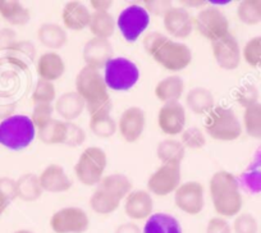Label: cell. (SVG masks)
<instances>
[{
  "mask_svg": "<svg viewBox=\"0 0 261 233\" xmlns=\"http://www.w3.org/2000/svg\"><path fill=\"white\" fill-rule=\"evenodd\" d=\"M213 55L218 66L224 71H234L242 61V49L233 34L225 35L222 39L212 42Z\"/></svg>",
  "mask_w": 261,
  "mask_h": 233,
  "instance_id": "cell-13",
  "label": "cell"
},
{
  "mask_svg": "<svg viewBox=\"0 0 261 233\" xmlns=\"http://www.w3.org/2000/svg\"><path fill=\"white\" fill-rule=\"evenodd\" d=\"M90 131L100 139H110L118 131V122L112 115H104L97 118H90Z\"/></svg>",
  "mask_w": 261,
  "mask_h": 233,
  "instance_id": "cell-38",
  "label": "cell"
},
{
  "mask_svg": "<svg viewBox=\"0 0 261 233\" xmlns=\"http://www.w3.org/2000/svg\"><path fill=\"white\" fill-rule=\"evenodd\" d=\"M195 29L212 42L229 34V21L224 12L217 7H205L193 18Z\"/></svg>",
  "mask_w": 261,
  "mask_h": 233,
  "instance_id": "cell-7",
  "label": "cell"
},
{
  "mask_svg": "<svg viewBox=\"0 0 261 233\" xmlns=\"http://www.w3.org/2000/svg\"><path fill=\"white\" fill-rule=\"evenodd\" d=\"M156 155L163 164H180L185 159L186 147L179 140L165 139L158 144Z\"/></svg>",
  "mask_w": 261,
  "mask_h": 233,
  "instance_id": "cell-30",
  "label": "cell"
},
{
  "mask_svg": "<svg viewBox=\"0 0 261 233\" xmlns=\"http://www.w3.org/2000/svg\"><path fill=\"white\" fill-rule=\"evenodd\" d=\"M7 57L11 63L21 68H26L27 64L34 62L36 57V47L34 42L29 40H18L11 49L7 50Z\"/></svg>",
  "mask_w": 261,
  "mask_h": 233,
  "instance_id": "cell-32",
  "label": "cell"
},
{
  "mask_svg": "<svg viewBox=\"0 0 261 233\" xmlns=\"http://www.w3.org/2000/svg\"><path fill=\"white\" fill-rule=\"evenodd\" d=\"M180 185V164H162L147 179V191L156 196H168L174 194Z\"/></svg>",
  "mask_w": 261,
  "mask_h": 233,
  "instance_id": "cell-9",
  "label": "cell"
},
{
  "mask_svg": "<svg viewBox=\"0 0 261 233\" xmlns=\"http://www.w3.org/2000/svg\"><path fill=\"white\" fill-rule=\"evenodd\" d=\"M36 127L29 115L13 114L0 122V145L9 150H22L31 145Z\"/></svg>",
  "mask_w": 261,
  "mask_h": 233,
  "instance_id": "cell-4",
  "label": "cell"
},
{
  "mask_svg": "<svg viewBox=\"0 0 261 233\" xmlns=\"http://www.w3.org/2000/svg\"><path fill=\"white\" fill-rule=\"evenodd\" d=\"M97 187L109 192V194L118 197L119 200H124L132 192L134 185H132V181L125 174L112 173V174L102 177L101 182L97 185Z\"/></svg>",
  "mask_w": 261,
  "mask_h": 233,
  "instance_id": "cell-26",
  "label": "cell"
},
{
  "mask_svg": "<svg viewBox=\"0 0 261 233\" xmlns=\"http://www.w3.org/2000/svg\"><path fill=\"white\" fill-rule=\"evenodd\" d=\"M37 40L40 44L50 49V51H55L65 46L68 42V35L64 27L57 23H44L37 30Z\"/></svg>",
  "mask_w": 261,
  "mask_h": 233,
  "instance_id": "cell-25",
  "label": "cell"
},
{
  "mask_svg": "<svg viewBox=\"0 0 261 233\" xmlns=\"http://www.w3.org/2000/svg\"><path fill=\"white\" fill-rule=\"evenodd\" d=\"M152 210L154 199L147 190H132L124 199V213L130 220H147Z\"/></svg>",
  "mask_w": 261,
  "mask_h": 233,
  "instance_id": "cell-18",
  "label": "cell"
},
{
  "mask_svg": "<svg viewBox=\"0 0 261 233\" xmlns=\"http://www.w3.org/2000/svg\"><path fill=\"white\" fill-rule=\"evenodd\" d=\"M232 225L225 218L214 217L209 219L206 225V233H232Z\"/></svg>",
  "mask_w": 261,
  "mask_h": 233,
  "instance_id": "cell-48",
  "label": "cell"
},
{
  "mask_svg": "<svg viewBox=\"0 0 261 233\" xmlns=\"http://www.w3.org/2000/svg\"><path fill=\"white\" fill-rule=\"evenodd\" d=\"M187 114L186 108L179 101L163 104L158 112V126L167 136H178L186 128Z\"/></svg>",
  "mask_w": 261,
  "mask_h": 233,
  "instance_id": "cell-14",
  "label": "cell"
},
{
  "mask_svg": "<svg viewBox=\"0 0 261 233\" xmlns=\"http://www.w3.org/2000/svg\"><path fill=\"white\" fill-rule=\"evenodd\" d=\"M237 17L246 26L261 23V0H243L237 7Z\"/></svg>",
  "mask_w": 261,
  "mask_h": 233,
  "instance_id": "cell-36",
  "label": "cell"
},
{
  "mask_svg": "<svg viewBox=\"0 0 261 233\" xmlns=\"http://www.w3.org/2000/svg\"><path fill=\"white\" fill-rule=\"evenodd\" d=\"M55 109L51 104H35L31 114V121L37 130L41 128L53 119Z\"/></svg>",
  "mask_w": 261,
  "mask_h": 233,
  "instance_id": "cell-44",
  "label": "cell"
},
{
  "mask_svg": "<svg viewBox=\"0 0 261 233\" xmlns=\"http://www.w3.org/2000/svg\"><path fill=\"white\" fill-rule=\"evenodd\" d=\"M17 182V197L22 201L34 202L41 197L42 190L41 184H40L39 176L34 173H26L22 174Z\"/></svg>",
  "mask_w": 261,
  "mask_h": 233,
  "instance_id": "cell-28",
  "label": "cell"
},
{
  "mask_svg": "<svg viewBox=\"0 0 261 233\" xmlns=\"http://www.w3.org/2000/svg\"><path fill=\"white\" fill-rule=\"evenodd\" d=\"M117 21L110 12H92L90 19V32L97 39L109 40L114 35Z\"/></svg>",
  "mask_w": 261,
  "mask_h": 233,
  "instance_id": "cell-29",
  "label": "cell"
},
{
  "mask_svg": "<svg viewBox=\"0 0 261 233\" xmlns=\"http://www.w3.org/2000/svg\"><path fill=\"white\" fill-rule=\"evenodd\" d=\"M205 132L217 141H234L242 135L243 127L237 114L228 107L218 105L206 114Z\"/></svg>",
  "mask_w": 261,
  "mask_h": 233,
  "instance_id": "cell-3",
  "label": "cell"
},
{
  "mask_svg": "<svg viewBox=\"0 0 261 233\" xmlns=\"http://www.w3.org/2000/svg\"><path fill=\"white\" fill-rule=\"evenodd\" d=\"M175 206L188 215H197L205 208V187L197 181L180 185L174 192Z\"/></svg>",
  "mask_w": 261,
  "mask_h": 233,
  "instance_id": "cell-12",
  "label": "cell"
},
{
  "mask_svg": "<svg viewBox=\"0 0 261 233\" xmlns=\"http://www.w3.org/2000/svg\"><path fill=\"white\" fill-rule=\"evenodd\" d=\"M0 192L11 201L17 199V182L11 177H0Z\"/></svg>",
  "mask_w": 261,
  "mask_h": 233,
  "instance_id": "cell-49",
  "label": "cell"
},
{
  "mask_svg": "<svg viewBox=\"0 0 261 233\" xmlns=\"http://www.w3.org/2000/svg\"><path fill=\"white\" fill-rule=\"evenodd\" d=\"M260 233H261V230H260Z\"/></svg>",
  "mask_w": 261,
  "mask_h": 233,
  "instance_id": "cell-57",
  "label": "cell"
},
{
  "mask_svg": "<svg viewBox=\"0 0 261 233\" xmlns=\"http://www.w3.org/2000/svg\"><path fill=\"white\" fill-rule=\"evenodd\" d=\"M86 141V132L81 126L74 122H67V136H65L64 144L67 146L77 147L81 146Z\"/></svg>",
  "mask_w": 261,
  "mask_h": 233,
  "instance_id": "cell-46",
  "label": "cell"
},
{
  "mask_svg": "<svg viewBox=\"0 0 261 233\" xmlns=\"http://www.w3.org/2000/svg\"><path fill=\"white\" fill-rule=\"evenodd\" d=\"M150 23V14L139 4H130L123 9L117 18V27L128 42L140 39Z\"/></svg>",
  "mask_w": 261,
  "mask_h": 233,
  "instance_id": "cell-8",
  "label": "cell"
},
{
  "mask_svg": "<svg viewBox=\"0 0 261 233\" xmlns=\"http://www.w3.org/2000/svg\"><path fill=\"white\" fill-rule=\"evenodd\" d=\"M17 40V34L11 27H4L0 30V50H8L13 46Z\"/></svg>",
  "mask_w": 261,
  "mask_h": 233,
  "instance_id": "cell-50",
  "label": "cell"
},
{
  "mask_svg": "<svg viewBox=\"0 0 261 233\" xmlns=\"http://www.w3.org/2000/svg\"><path fill=\"white\" fill-rule=\"evenodd\" d=\"M180 4L186 7H193V8H197V7H204L206 4V2H180Z\"/></svg>",
  "mask_w": 261,
  "mask_h": 233,
  "instance_id": "cell-55",
  "label": "cell"
},
{
  "mask_svg": "<svg viewBox=\"0 0 261 233\" xmlns=\"http://www.w3.org/2000/svg\"><path fill=\"white\" fill-rule=\"evenodd\" d=\"M172 7V2H168V0H145L144 2V8L149 12V14L156 17H163Z\"/></svg>",
  "mask_w": 261,
  "mask_h": 233,
  "instance_id": "cell-47",
  "label": "cell"
},
{
  "mask_svg": "<svg viewBox=\"0 0 261 233\" xmlns=\"http://www.w3.org/2000/svg\"><path fill=\"white\" fill-rule=\"evenodd\" d=\"M89 227V215L77 206L62 208L50 218V228L55 233H84Z\"/></svg>",
  "mask_w": 261,
  "mask_h": 233,
  "instance_id": "cell-10",
  "label": "cell"
},
{
  "mask_svg": "<svg viewBox=\"0 0 261 233\" xmlns=\"http://www.w3.org/2000/svg\"><path fill=\"white\" fill-rule=\"evenodd\" d=\"M31 97L34 104H51L57 100V90L54 84L39 79L35 85Z\"/></svg>",
  "mask_w": 261,
  "mask_h": 233,
  "instance_id": "cell-39",
  "label": "cell"
},
{
  "mask_svg": "<svg viewBox=\"0 0 261 233\" xmlns=\"http://www.w3.org/2000/svg\"><path fill=\"white\" fill-rule=\"evenodd\" d=\"M146 127V114L140 107H129L118 119V131L125 142H136L141 139Z\"/></svg>",
  "mask_w": 261,
  "mask_h": 233,
  "instance_id": "cell-15",
  "label": "cell"
},
{
  "mask_svg": "<svg viewBox=\"0 0 261 233\" xmlns=\"http://www.w3.org/2000/svg\"><path fill=\"white\" fill-rule=\"evenodd\" d=\"M108 165L107 152L99 146L86 147L74 164L76 178L85 186H97Z\"/></svg>",
  "mask_w": 261,
  "mask_h": 233,
  "instance_id": "cell-5",
  "label": "cell"
},
{
  "mask_svg": "<svg viewBox=\"0 0 261 233\" xmlns=\"http://www.w3.org/2000/svg\"><path fill=\"white\" fill-rule=\"evenodd\" d=\"M241 182L246 191L253 192V194L261 192V151H258L253 158L250 167L241 177Z\"/></svg>",
  "mask_w": 261,
  "mask_h": 233,
  "instance_id": "cell-35",
  "label": "cell"
},
{
  "mask_svg": "<svg viewBox=\"0 0 261 233\" xmlns=\"http://www.w3.org/2000/svg\"><path fill=\"white\" fill-rule=\"evenodd\" d=\"M120 201L118 197L113 196L109 192L104 191V190L96 187L92 195L90 196V208L94 213L99 215H109L114 213L115 210L119 208Z\"/></svg>",
  "mask_w": 261,
  "mask_h": 233,
  "instance_id": "cell-33",
  "label": "cell"
},
{
  "mask_svg": "<svg viewBox=\"0 0 261 233\" xmlns=\"http://www.w3.org/2000/svg\"><path fill=\"white\" fill-rule=\"evenodd\" d=\"M113 109V101L109 95L101 97L95 101L87 102L86 110L89 113L90 118H97V117H104V115H110Z\"/></svg>",
  "mask_w": 261,
  "mask_h": 233,
  "instance_id": "cell-45",
  "label": "cell"
},
{
  "mask_svg": "<svg viewBox=\"0 0 261 233\" xmlns=\"http://www.w3.org/2000/svg\"><path fill=\"white\" fill-rule=\"evenodd\" d=\"M142 42L147 54L169 72L183 71L192 62V51L187 45L175 41L162 32H150Z\"/></svg>",
  "mask_w": 261,
  "mask_h": 233,
  "instance_id": "cell-1",
  "label": "cell"
},
{
  "mask_svg": "<svg viewBox=\"0 0 261 233\" xmlns=\"http://www.w3.org/2000/svg\"><path fill=\"white\" fill-rule=\"evenodd\" d=\"M243 61L253 68L261 67V35L252 37L245 44L242 49Z\"/></svg>",
  "mask_w": 261,
  "mask_h": 233,
  "instance_id": "cell-40",
  "label": "cell"
},
{
  "mask_svg": "<svg viewBox=\"0 0 261 233\" xmlns=\"http://www.w3.org/2000/svg\"><path fill=\"white\" fill-rule=\"evenodd\" d=\"M144 233H182V227L173 215L154 213L145 223Z\"/></svg>",
  "mask_w": 261,
  "mask_h": 233,
  "instance_id": "cell-27",
  "label": "cell"
},
{
  "mask_svg": "<svg viewBox=\"0 0 261 233\" xmlns=\"http://www.w3.org/2000/svg\"><path fill=\"white\" fill-rule=\"evenodd\" d=\"M232 230L234 233H258L257 219L250 213H240L234 217Z\"/></svg>",
  "mask_w": 261,
  "mask_h": 233,
  "instance_id": "cell-42",
  "label": "cell"
},
{
  "mask_svg": "<svg viewBox=\"0 0 261 233\" xmlns=\"http://www.w3.org/2000/svg\"><path fill=\"white\" fill-rule=\"evenodd\" d=\"M186 105L197 115L209 114L215 107L214 95L206 87H193L186 95Z\"/></svg>",
  "mask_w": 261,
  "mask_h": 233,
  "instance_id": "cell-23",
  "label": "cell"
},
{
  "mask_svg": "<svg viewBox=\"0 0 261 233\" xmlns=\"http://www.w3.org/2000/svg\"><path fill=\"white\" fill-rule=\"evenodd\" d=\"M154 92L156 99L164 104L179 101L185 92V81L182 80V77L177 76V74L168 76L158 82Z\"/></svg>",
  "mask_w": 261,
  "mask_h": 233,
  "instance_id": "cell-24",
  "label": "cell"
},
{
  "mask_svg": "<svg viewBox=\"0 0 261 233\" xmlns=\"http://www.w3.org/2000/svg\"><path fill=\"white\" fill-rule=\"evenodd\" d=\"M54 109L62 121L74 122L86 109V102L76 91H68L57 97Z\"/></svg>",
  "mask_w": 261,
  "mask_h": 233,
  "instance_id": "cell-21",
  "label": "cell"
},
{
  "mask_svg": "<svg viewBox=\"0 0 261 233\" xmlns=\"http://www.w3.org/2000/svg\"><path fill=\"white\" fill-rule=\"evenodd\" d=\"M14 109H16V104L14 102L0 101V122L12 117L14 114Z\"/></svg>",
  "mask_w": 261,
  "mask_h": 233,
  "instance_id": "cell-51",
  "label": "cell"
},
{
  "mask_svg": "<svg viewBox=\"0 0 261 233\" xmlns=\"http://www.w3.org/2000/svg\"><path fill=\"white\" fill-rule=\"evenodd\" d=\"M179 141L182 142L186 149L197 150L206 145V136L202 132V130H200L199 127L192 126L185 128V131L180 134Z\"/></svg>",
  "mask_w": 261,
  "mask_h": 233,
  "instance_id": "cell-41",
  "label": "cell"
},
{
  "mask_svg": "<svg viewBox=\"0 0 261 233\" xmlns=\"http://www.w3.org/2000/svg\"><path fill=\"white\" fill-rule=\"evenodd\" d=\"M0 16L12 26H24L30 21V11L16 0H0Z\"/></svg>",
  "mask_w": 261,
  "mask_h": 233,
  "instance_id": "cell-31",
  "label": "cell"
},
{
  "mask_svg": "<svg viewBox=\"0 0 261 233\" xmlns=\"http://www.w3.org/2000/svg\"><path fill=\"white\" fill-rule=\"evenodd\" d=\"M14 233H34V232H31V230L29 229H19V230H16Z\"/></svg>",
  "mask_w": 261,
  "mask_h": 233,
  "instance_id": "cell-56",
  "label": "cell"
},
{
  "mask_svg": "<svg viewBox=\"0 0 261 233\" xmlns=\"http://www.w3.org/2000/svg\"><path fill=\"white\" fill-rule=\"evenodd\" d=\"M114 233H141V228L135 222H125L118 225Z\"/></svg>",
  "mask_w": 261,
  "mask_h": 233,
  "instance_id": "cell-52",
  "label": "cell"
},
{
  "mask_svg": "<svg viewBox=\"0 0 261 233\" xmlns=\"http://www.w3.org/2000/svg\"><path fill=\"white\" fill-rule=\"evenodd\" d=\"M258 89L256 87V85L253 84H245L243 86H241L240 89L236 92V100H237L238 104L241 107L250 108L252 105L257 104L258 102Z\"/></svg>",
  "mask_w": 261,
  "mask_h": 233,
  "instance_id": "cell-43",
  "label": "cell"
},
{
  "mask_svg": "<svg viewBox=\"0 0 261 233\" xmlns=\"http://www.w3.org/2000/svg\"><path fill=\"white\" fill-rule=\"evenodd\" d=\"M104 79L108 89L114 91H127L139 82V67L127 58H113L105 66Z\"/></svg>",
  "mask_w": 261,
  "mask_h": 233,
  "instance_id": "cell-6",
  "label": "cell"
},
{
  "mask_svg": "<svg viewBox=\"0 0 261 233\" xmlns=\"http://www.w3.org/2000/svg\"><path fill=\"white\" fill-rule=\"evenodd\" d=\"M163 24L168 35L174 39H187L195 29L193 17L183 7H172L163 16Z\"/></svg>",
  "mask_w": 261,
  "mask_h": 233,
  "instance_id": "cell-16",
  "label": "cell"
},
{
  "mask_svg": "<svg viewBox=\"0 0 261 233\" xmlns=\"http://www.w3.org/2000/svg\"><path fill=\"white\" fill-rule=\"evenodd\" d=\"M36 72L40 80L54 82L59 80L65 72V63L62 55L57 51H46L37 59Z\"/></svg>",
  "mask_w": 261,
  "mask_h": 233,
  "instance_id": "cell-22",
  "label": "cell"
},
{
  "mask_svg": "<svg viewBox=\"0 0 261 233\" xmlns=\"http://www.w3.org/2000/svg\"><path fill=\"white\" fill-rule=\"evenodd\" d=\"M76 92L85 100V102H91L107 96L108 86L104 76L99 69L85 66L76 76Z\"/></svg>",
  "mask_w": 261,
  "mask_h": 233,
  "instance_id": "cell-11",
  "label": "cell"
},
{
  "mask_svg": "<svg viewBox=\"0 0 261 233\" xmlns=\"http://www.w3.org/2000/svg\"><path fill=\"white\" fill-rule=\"evenodd\" d=\"M11 200L8 199L7 196H4L2 192H0V217L4 214V212L7 210V208L9 206V204H11Z\"/></svg>",
  "mask_w": 261,
  "mask_h": 233,
  "instance_id": "cell-54",
  "label": "cell"
},
{
  "mask_svg": "<svg viewBox=\"0 0 261 233\" xmlns=\"http://www.w3.org/2000/svg\"><path fill=\"white\" fill-rule=\"evenodd\" d=\"M40 184L44 191L51 194H62L69 191L73 182L59 164H50L40 173Z\"/></svg>",
  "mask_w": 261,
  "mask_h": 233,
  "instance_id": "cell-19",
  "label": "cell"
},
{
  "mask_svg": "<svg viewBox=\"0 0 261 233\" xmlns=\"http://www.w3.org/2000/svg\"><path fill=\"white\" fill-rule=\"evenodd\" d=\"M243 130L250 137L261 140V104L246 108L243 112Z\"/></svg>",
  "mask_w": 261,
  "mask_h": 233,
  "instance_id": "cell-37",
  "label": "cell"
},
{
  "mask_svg": "<svg viewBox=\"0 0 261 233\" xmlns=\"http://www.w3.org/2000/svg\"><path fill=\"white\" fill-rule=\"evenodd\" d=\"M113 45L110 40L97 39L92 37L85 44L82 50V57L86 66L92 67L95 69L105 68L108 63L113 59Z\"/></svg>",
  "mask_w": 261,
  "mask_h": 233,
  "instance_id": "cell-17",
  "label": "cell"
},
{
  "mask_svg": "<svg viewBox=\"0 0 261 233\" xmlns=\"http://www.w3.org/2000/svg\"><path fill=\"white\" fill-rule=\"evenodd\" d=\"M37 136L40 141L46 145L64 144L67 136V122L53 118L49 123L39 128Z\"/></svg>",
  "mask_w": 261,
  "mask_h": 233,
  "instance_id": "cell-34",
  "label": "cell"
},
{
  "mask_svg": "<svg viewBox=\"0 0 261 233\" xmlns=\"http://www.w3.org/2000/svg\"><path fill=\"white\" fill-rule=\"evenodd\" d=\"M112 6V0H91L90 2V7L94 9V12H109Z\"/></svg>",
  "mask_w": 261,
  "mask_h": 233,
  "instance_id": "cell-53",
  "label": "cell"
},
{
  "mask_svg": "<svg viewBox=\"0 0 261 233\" xmlns=\"http://www.w3.org/2000/svg\"><path fill=\"white\" fill-rule=\"evenodd\" d=\"M91 19V12L81 2L72 0L63 7L62 21L65 29L71 31H82L89 27Z\"/></svg>",
  "mask_w": 261,
  "mask_h": 233,
  "instance_id": "cell-20",
  "label": "cell"
},
{
  "mask_svg": "<svg viewBox=\"0 0 261 233\" xmlns=\"http://www.w3.org/2000/svg\"><path fill=\"white\" fill-rule=\"evenodd\" d=\"M209 192L213 206L222 218L237 217L243 206L240 182L227 170H218L209 181Z\"/></svg>",
  "mask_w": 261,
  "mask_h": 233,
  "instance_id": "cell-2",
  "label": "cell"
}]
</instances>
